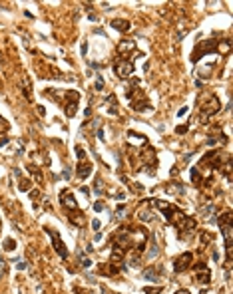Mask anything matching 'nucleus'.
Here are the masks:
<instances>
[{
  "mask_svg": "<svg viewBox=\"0 0 233 294\" xmlns=\"http://www.w3.org/2000/svg\"><path fill=\"white\" fill-rule=\"evenodd\" d=\"M94 191H96V195H102L104 193V181H102V177H96V179H94Z\"/></svg>",
  "mask_w": 233,
  "mask_h": 294,
  "instance_id": "6ab92c4d",
  "label": "nucleus"
},
{
  "mask_svg": "<svg viewBox=\"0 0 233 294\" xmlns=\"http://www.w3.org/2000/svg\"><path fill=\"white\" fill-rule=\"evenodd\" d=\"M156 207L165 215L167 223H171L174 227H177L179 231H193L195 229V221L189 219L187 215H183V211L177 209L175 205H171V203H167V201H156Z\"/></svg>",
  "mask_w": 233,
  "mask_h": 294,
  "instance_id": "f257e3e1",
  "label": "nucleus"
},
{
  "mask_svg": "<svg viewBox=\"0 0 233 294\" xmlns=\"http://www.w3.org/2000/svg\"><path fill=\"white\" fill-rule=\"evenodd\" d=\"M187 127H189V125H179L177 129H175V133H185V131H187Z\"/></svg>",
  "mask_w": 233,
  "mask_h": 294,
  "instance_id": "72a5a7b5",
  "label": "nucleus"
},
{
  "mask_svg": "<svg viewBox=\"0 0 233 294\" xmlns=\"http://www.w3.org/2000/svg\"><path fill=\"white\" fill-rule=\"evenodd\" d=\"M16 268H18V270H24V268H26V262H18Z\"/></svg>",
  "mask_w": 233,
  "mask_h": 294,
  "instance_id": "4c0bfd02",
  "label": "nucleus"
},
{
  "mask_svg": "<svg viewBox=\"0 0 233 294\" xmlns=\"http://www.w3.org/2000/svg\"><path fill=\"white\" fill-rule=\"evenodd\" d=\"M28 195H30L32 199H38V197H40V193H38V191H28Z\"/></svg>",
  "mask_w": 233,
  "mask_h": 294,
  "instance_id": "c9c22d12",
  "label": "nucleus"
},
{
  "mask_svg": "<svg viewBox=\"0 0 233 294\" xmlns=\"http://www.w3.org/2000/svg\"><path fill=\"white\" fill-rule=\"evenodd\" d=\"M124 211H126V207H124V205H118V209H116V217L122 219L124 217Z\"/></svg>",
  "mask_w": 233,
  "mask_h": 294,
  "instance_id": "c85d7f7f",
  "label": "nucleus"
},
{
  "mask_svg": "<svg viewBox=\"0 0 233 294\" xmlns=\"http://www.w3.org/2000/svg\"><path fill=\"white\" fill-rule=\"evenodd\" d=\"M156 199H145V201H142V205L138 207L136 211V217L140 219V221H144V223H149V221H153L156 219Z\"/></svg>",
  "mask_w": 233,
  "mask_h": 294,
  "instance_id": "39448f33",
  "label": "nucleus"
},
{
  "mask_svg": "<svg viewBox=\"0 0 233 294\" xmlns=\"http://www.w3.org/2000/svg\"><path fill=\"white\" fill-rule=\"evenodd\" d=\"M191 181H193V183H199V171L197 169H191Z\"/></svg>",
  "mask_w": 233,
  "mask_h": 294,
  "instance_id": "a878e982",
  "label": "nucleus"
},
{
  "mask_svg": "<svg viewBox=\"0 0 233 294\" xmlns=\"http://www.w3.org/2000/svg\"><path fill=\"white\" fill-rule=\"evenodd\" d=\"M156 254H157V243L153 240V243H152V248H149V252H148V258L152 261V258H153Z\"/></svg>",
  "mask_w": 233,
  "mask_h": 294,
  "instance_id": "b1692460",
  "label": "nucleus"
},
{
  "mask_svg": "<svg viewBox=\"0 0 233 294\" xmlns=\"http://www.w3.org/2000/svg\"><path fill=\"white\" fill-rule=\"evenodd\" d=\"M90 264H92V262H90V258H86V256L82 254V266H86V268H88Z\"/></svg>",
  "mask_w": 233,
  "mask_h": 294,
  "instance_id": "473e14b6",
  "label": "nucleus"
},
{
  "mask_svg": "<svg viewBox=\"0 0 233 294\" xmlns=\"http://www.w3.org/2000/svg\"><path fill=\"white\" fill-rule=\"evenodd\" d=\"M112 28H116L118 32H130V30H131V24L127 20L118 18V20H112Z\"/></svg>",
  "mask_w": 233,
  "mask_h": 294,
  "instance_id": "4468645a",
  "label": "nucleus"
},
{
  "mask_svg": "<svg viewBox=\"0 0 233 294\" xmlns=\"http://www.w3.org/2000/svg\"><path fill=\"white\" fill-rule=\"evenodd\" d=\"M161 288L157 286V288H144V294H160Z\"/></svg>",
  "mask_w": 233,
  "mask_h": 294,
  "instance_id": "bb28decb",
  "label": "nucleus"
},
{
  "mask_svg": "<svg viewBox=\"0 0 233 294\" xmlns=\"http://www.w3.org/2000/svg\"><path fill=\"white\" fill-rule=\"evenodd\" d=\"M108 100H110V109H108V114L116 115V114H118V97H116L114 93H112V96L108 97Z\"/></svg>",
  "mask_w": 233,
  "mask_h": 294,
  "instance_id": "a211bd4d",
  "label": "nucleus"
},
{
  "mask_svg": "<svg viewBox=\"0 0 233 294\" xmlns=\"http://www.w3.org/2000/svg\"><path fill=\"white\" fill-rule=\"evenodd\" d=\"M86 52H88V44L84 42V44H82V54H86Z\"/></svg>",
  "mask_w": 233,
  "mask_h": 294,
  "instance_id": "ea45409f",
  "label": "nucleus"
},
{
  "mask_svg": "<svg viewBox=\"0 0 233 294\" xmlns=\"http://www.w3.org/2000/svg\"><path fill=\"white\" fill-rule=\"evenodd\" d=\"M70 223L78 225V227H84L86 219H84V215H82L80 211H70Z\"/></svg>",
  "mask_w": 233,
  "mask_h": 294,
  "instance_id": "dca6fc26",
  "label": "nucleus"
},
{
  "mask_svg": "<svg viewBox=\"0 0 233 294\" xmlns=\"http://www.w3.org/2000/svg\"><path fill=\"white\" fill-rule=\"evenodd\" d=\"M175 294H191V292H189V290H177Z\"/></svg>",
  "mask_w": 233,
  "mask_h": 294,
  "instance_id": "a19ab883",
  "label": "nucleus"
},
{
  "mask_svg": "<svg viewBox=\"0 0 233 294\" xmlns=\"http://www.w3.org/2000/svg\"><path fill=\"white\" fill-rule=\"evenodd\" d=\"M195 278H197V282H201V284H209V280H211V272H209V268H201Z\"/></svg>",
  "mask_w": 233,
  "mask_h": 294,
  "instance_id": "f3484780",
  "label": "nucleus"
},
{
  "mask_svg": "<svg viewBox=\"0 0 233 294\" xmlns=\"http://www.w3.org/2000/svg\"><path fill=\"white\" fill-rule=\"evenodd\" d=\"M92 227H94V229H96V231H98V229L102 227V223H100V221H98V219H94V221H92Z\"/></svg>",
  "mask_w": 233,
  "mask_h": 294,
  "instance_id": "f704fd0d",
  "label": "nucleus"
},
{
  "mask_svg": "<svg viewBox=\"0 0 233 294\" xmlns=\"http://www.w3.org/2000/svg\"><path fill=\"white\" fill-rule=\"evenodd\" d=\"M114 70L118 74V78H124V80L131 78V74H134V62L131 60H124V58H116Z\"/></svg>",
  "mask_w": 233,
  "mask_h": 294,
  "instance_id": "0eeeda50",
  "label": "nucleus"
},
{
  "mask_svg": "<svg viewBox=\"0 0 233 294\" xmlns=\"http://www.w3.org/2000/svg\"><path fill=\"white\" fill-rule=\"evenodd\" d=\"M209 240H211V235H207V233H203V235H201V243H203V244H207Z\"/></svg>",
  "mask_w": 233,
  "mask_h": 294,
  "instance_id": "7c9ffc66",
  "label": "nucleus"
},
{
  "mask_svg": "<svg viewBox=\"0 0 233 294\" xmlns=\"http://www.w3.org/2000/svg\"><path fill=\"white\" fill-rule=\"evenodd\" d=\"M6 129H8V123H6L4 119L0 117V131H6Z\"/></svg>",
  "mask_w": 233,
  "mask_h": 294,
  "instance_id": "2f4dec72",
  "label": "nucleus"
},
{
  "mask_svg": "<svg viewBox=\"0 0 233 294\" xmlns=\"http://www.w3.org/2000/svg\"><path fill=\"white\" fill-rule=\"evenodd\" d=\"M46 233H48V235H50L52 243H54V248H56V252H58V254L62 256L64 261H66V258H68V250H66V247H64V243H62V240H60V236L56 235V233L52 231V229H46Z\"/></svg>",
  "mask_w": 233,
  "mask_h": 294,
  "instance_id": "9b49d317",
  "label": "nucleus"
},
{
  "mask_svg": "<svg viewBox=\"0 0 233 294\" xmlns=\"http://www.w3.org/2000/svg\"><path fill=\"white\" fill-rule=\"evenodd\" d=\"M191 261H193V254L191 252H183L181 256H177L174 262V272H183L191 266Z\"/></svg>",
  "mask_w": 233,
  "mask_h": 294,
  "instance_id": "9d476101",
  "label": "nucleus"
},
{
  "mask_svg": "<svg viewBox=\"0 0 233 294\" xmlns=\"http://www.w3.org/2000/svg\"><path fill=\"white\" fill-rule=\"evenodd\" d=\"M140 82L138 80H131V86L126 89V96H127V100H130V103H131V109H136V111H152V105H149V101H148V97L145 96H142L140 97Z\"/></svg>",
  "mask_w": 233,
  "mask_h": 294,
  "instance_id": "7ed1b4c3",
  "label": "nucleus"
},
{
  "mask_svg": "<svg viewBox=\"0 0 233 294\" xmlns=\"http://www.w3.org/2000/svg\"><path fill=\"white\" fill-rule=\"evenodd\" d=\"M127 143H131V145H145L148 139H145V135H142V133L130 131V133H127Z\"/></svg>",
  "mask_w": 233,
  "mask_h": 294,
  "instance_id": "ddd939ff",
  "label": "nucleus"
},
{
  "mask_svg": "<svg viewBox=\"0 0 233 294\" xmlns=\"http://www.w3.org/2000/svg\"><path fill=\"white\" fill-rule=\"evenodd\" d=\"M215 213V205H205L203 209H201V215L203 217H209V215H213Z\"/></svg>",
  "mask_w": 233,
  "mask_h": 294,
  "instance_id": "412c9836",
  "label": "nucleus"
},
{
  "mask_svg": "<svg viewBox=\"0 0 233 294\" xmlns=\"http://www.w3.org/2000/svg\"><path fill=\"white\" fill-rule=\"evenodd\" d=\"M136 50V40H122V42L118 44V54H124L127 56L130 52Z\"/></svg>",
  "mask_w": 233,
  "mask_h": 294,
  "instance_id": "f8f14e48",
  "label": "nucleus"
},
{
  "mask_svg": "<svg viewBox=\"0 0 233 294\" xmlns=\"http://www.w3.org/2000/svg\"><path fill=\"white\" fill-rule=\"evenodd\" d=\"M185 114H187V107H181V109L177 111V115H179V117H181V115H185Z\"/></svg>",
  "mask_w": 233,
  "mask_h": 294,
  "instance_id": "e433bc0d",
  "label": "nucleus"
},
{
  "mask_svg": "<svg viewBox=\"0 0 233 294\" xmlns=\"http://www.w3.org/2000/svg\"><path fill=\"white\" fill-rule=\"evenodd\" d=\"M94 211H96V213H100V211H104V203H102V201H98L96 205H94Z\"/></svg>",
  "mask_w": 233,
  "mask_h": 294,
  "instance_id": "c756f323",
  "label": "nucleus"
},
{
  "mask_svg": "<svg viewBox=\"0 0 233 294\" xmlns=\"http://www.w3.org/2000/svg\"><path fill=\"white\" fill-rule=\"evenodd\" d=\"M60 205H62L64 209H68V211H76L78 209V203H76V199H74V195H72L70 189L60 191Z\"/></svg>",
  "mask_w": 233,
  "mask_h": 294,
  "instance_id": "1a4fd4ad",
  "label": "nucleus"
},
{
  "mask_svg": "<svg viewBox=\"0 0 233 294\" xmlns=\"http://www.w3.org/2000/svg\"><path fill=\"white\" fill-rule=\"evenodd\" d=\"M76 171H78V177H80V179H86V177L92 173V165L86 163V161H80L78 167H76Z\"/></svg>",
  "mask_w": 233,
  "mask_h": 294,
  "instance_id": "2eb2a0df",
  "label": "nucleus"
},
{
  "mask_svg": "<svg viewBox=\"0 0 233 294\" xmlns=\"http://www.w3.org/2000/svg\"><path fill=\"white\" fill-rule=\"evenodd\" d=\"M2 248H4V250H14V248H16V240H12V239H6L4 240V247H2Z\"/></svg>",
  "mask_w": 233,
  "mask_h": 294,
  "instance_id": "4be33fe9",
  "label": "nucleus"
},
{
  "mask_svg": "<svg viewBox=\"0 0 233 294\" xmlns=\"http://www.w3.org/2000/svg\"><path fill=\"white\" fill-rule=\"evenodd\" d=\"M144 278H145V280H149V282H156V280H157V272H156V268H148V270H144Z\"/></svg>",
  "mask_w": 233,
  "mask_h": 294,
  "instance_id": "aec40b11",
  "label": "nucleus"
},
{
  "mask_svg": "<svg viewBox=\"0 0 233 294\" xmlns=\"http://www.w3.org/2000/svg\"><path fill=\"white\" fill-rule=\"evenodd\" d=\"M211 52H219V44H217V40H203V42H199L197 48L193 50V56H191V62H197L201 56L205 54H211Z\"/></svg>",
  "mask_w": 233,
  "mask_h": 294,
  "instance_id": "423d86ee",
  "label": "nucleus"
},
{
  "mask_svg": "<svg viewBox=\"0 0 233 294\" xmlns=\"http://www.w3.org/2000/svg\"><path fill=\"white\" fill-rule=\"evenodd\" d=\"M8 143V137H0V145H6Z\"/></svg>",
  "mask_w": 233,
  "mask_h": 294,
  "instance_id": "58836bf2",
  "label": "nucleus"
},
{
  "mask_svg": "<svg viewBox=\"0 0 233 294\" xmlns=\"http://www.w3.org/2000/svg\"><path fill=\"white\" fill-rule=\"evenodd\" d=\"M219 229H221V235L225 239V250H227V268L231 266V247H233V215L223 213L219 217Z\"/></svg>",
  "mask_w": 233,
  "mask_h": 294,
  "instance_id": "f03ea898",
  "label": "nucleus"
},
{
  "mask_svg": "<svg viewBox=\"0 0 233 294\" xmlns=\"http://www.w3.org/2000/svg\"><path fill=\"white\" fill-rule=\"evenodd\" d=\"M221 109V103H219V97L215 93H207V96L201 100V109H199V119L201 121H207L211 115H215L217 111Z\"/></svg>",
  "mask_w": 233,
  "mask_h": 294,
  "instance_id": "20e7f679",
  "label": "nucleus"
},
{
  "mask_svg": "<svg viewBox=\"0 0 233 294\" xmlns=\"http://www.w3.org/2000/svg\"><path fill=\"white\" fill-rule=\"evenodd\" d=\"M76 155H78V159H80V161L86 159V153H84V149H82V147H76Z\"/></svg>",
  "mask_w": 233,
  "mask_h": 294,
  "instance_id": "cd10ccee",
  "label": "nucleus"
},
{
  "mask_svg": "<svg viewBox=\"0 0 233 294\" xmlns=\"http://www.w3.org/2000/svg\"><path fill=\"white\" fill-rule=\"evenodd\" d=\"M66 96V115L68 117H74L76 115V111H78V100H80V93L78 92H74V89H70V92H66L64 93Z\"/></svg>",
  "mask_w": 233,
  "mask_h": 294,
  "instance_id": "6e6552de",
  "label": "nucleus"
},
{
  "mask_svg": "<svg viewBox=\"0 0 233 294\" xmlns=\"http://www.w3.org/2000/svg\"><path fill=\"white\" fill-rule=\"evenodd\" d=\"M28 171H32V175H34V179L38 181V183H42V175H40V171L36 169V165H30L28 167Z\"/></svg>",
  "mask_w": 233,
  "mask_h": 294,
  "instance_id": "5701e85b",
  "label": "nucleus"
},
{
  "mask_svg": "<svg viewBox=\"0 0 233 294\" xmlns=\"http://www.w3.org/2000/svg\"><path fill=\"white\" fill-rule=\"evenodd\" d=\"M104 89V80H102V76H98V80H96V92H102Z\"/></svg>",
  "mask_w": 233,
  "mask_h": 294,
  "instance_id": "393cba45",
  "label": "nucleus"
}]
</instances>
